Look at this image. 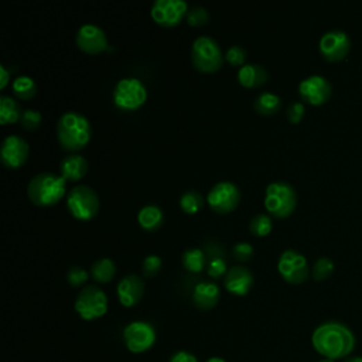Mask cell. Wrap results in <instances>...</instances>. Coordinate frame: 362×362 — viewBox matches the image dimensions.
<instances>
[{
	"label": "cell",
	"instance_id": "6da1fadb",
	"mask_svg": "<svg viewBox=\"0 0 362 362\" xmlns=\"http://www.w3.org/2000/svg\"><path fill=\"white\" fill-rule=\"evenodd\" d=\"M311 344L323 358L337 361L354 352L356 338L344 323L325 321L313 332Z\"/></svg>",
	"mask_w": 362,
	"mask_h": 362
},
{
	"label": "cell",
	"instance_id": "7a4b0ae2",
	"mask_svg": "<svg viewBox=\"0 0 362 362\" xmlns=\"http://www.w3.org/2000/svg\"><path fill=\"white\" fill-rule=\"evenodd\" d=\"M58 143L64 150L80 152L92 138V126L89 119L75 111L62 114L55 126Z\"/></svg>",
	"mask_w": 362,
	"mask_h": 362
},
{
	"label": "cell",
	"instance_id": "3957f363",
	"mask_svg": "<svg viewBox=\"0 0 362 362\" xmlns=\"http://www.w3.org/2000/svg\"><path fill=\"white\" fill-rule=\"evenodd\" d=\"M30 201L37 207H53L67 194V181L51 172L39 173L33 177L27 187Z\"/></svg>",
	"mask_w": 362,
	"mask_h": 362
},
{
	"label": "cell",
	"instance_id": "277c9868",
	"mask_svg": "<svg viewBox=\"0 0 362 362\" xmlns=\"http://www.w3.org/2000/svg\"><path fill=\"white\" fill-rule=\"evenodd\" d=\"M265 207L271 215L287 218L298 207V192L287 181H273L266 187Z\"/></svg>",
	"mask_w": 362,
	"mask_h": 362
},
{
	"label": "cell",
	"instance_id": "5b68a950",
	"mask_svg": "<svg viewBox=\"0 0 362 362\" xmlns=\"http://www.w3.org/2000/svg\"><path fill=\"white\" fill-rule=\"evenodd\" d=\"M225 55L219 44L210 36L197 37L191 46V61L200 73L212 74L221 70Z\"/></svg>",
	"mask_w": 362,
	"mask_h": 362
},
{
	"label": "cell",
	"instance_id": "8992f818",
	"mask_svg": "<svg viewBox=\"0 0 362 362\" xmlns=\"http://www.w3.org/2000/svg\"><path fill=\"white\" fill-rule=\"evenodd\" d=\"M147 100V88L139 78H122L114 88V102L119 109L136 111Z\"/></svg>",
	"mask_w": 362,
	"mask_h": 362
},
{
	"label": "cell",
	"instance_id": "52a82bcc",
	"mask_svg": "<svg viewBox=\"0 0 362 362\" xmlns=\"http://www.w3.org/2000/svg\"><path fill=\"white\" fill-rule=\"evenodd\" d=\"M100 207V197L88 185H77L67 194V208L75 219L91 221L96 217Z\"/></svg>",
	"mask_w": 362,
	"mask_h": 362
},
{
	"label": "cell",
	"instance_id": "ba28073f",
	"mask_svg": "<svg viewBox=\"0 0 362 362\" xmlns=\"http://www.w3.org/2000/svg\"><path fill=\"white\" fill-rule=\"evenodd\" d=\"M74 307L82 320H98L108 313V296L98 286H85L77 296Z\"/></svg>",
	"mask_w": 362,
	"mask_h": 362
},
{
	"label": "cell",
	"instance_id": "9c48e42d",
	"mask_svg": "<svg viewBox=\"0 0 362 362\" xmlns=\"http://www.w3.org/2000/svg\"><path fill=\"white\" fill-rule=\"evenodd\" d=\"M280 276L290 284H302L307 280L310 269L307 257L296 249H286L278 262Z\"/></svg>",
	"mask_w": 362,
	"mask_h": 362
},
{
	"label": "cell",
	"instance_id": "30bf717a",
	"mask_svg": "<svg viewBox=\"0 0 362 362\" xmlns=\"http://www.w3.org/2000/svg\"><path fill=\"white\" fill-rule=\"evenodd\" d=\"M156 330L147 321H132L123 328L126 348L134 354H143L156 344Z\"/></svg>",
	"mask_w": 362,
	"mask_h": 362
},
{
	"label": "cell",
	"instance_id": "8fae6325",
	"mask_svg": "<svg viewBox=\"0 0 362 362\" xmlns=\"http://www.w3.org/2000/svg\"><path fill=\"white\" fill-rule=\"evenodd\" d=\"M207 203L218 214L233 212L241 203V190L233 181H219L208 191Z\"/></svg>",
	"mask_w": 362,
	"mask_h": 362
},
{
	"label": "cell",
	"instance_id": "7c38bea8",
	"mask_svg": "<svg viewBox=\"0 0 362 362\" xmlns=\"http://www.w3.org/2000/svg\"><path fill=\"white\" fill-rule=\"evenodd\" d=\"M190 8L184 0H156L152 6V19L161 27H176L187 17Z\"/></svg>",
	"mask_w": 362,
	"mask_h": 362
},
{
	"label": "cell",
	"instance_id": "4fadbf2b",
	"mask_svg": "<svg viewBox=\"0 0 362 362\" xmlns=\"http://www.w3.org/2000/svg\"><path fill=\"white\" fill-rule=\"evenodd\" d=\"M318 50L327 61H341L351 50V39L344 30H330L321 36Z\"/></svg>",
	"mask_w": 362,
	"mask_h": 362
},
{
	"label": "cell",
	"instance_id": "5bb4252c",
	"mask_svg": "<svg viewBox=\"0 0 362 362\" xmlns=\"http://www.w3.org/2000/svg\"><path fill=\"white\" fill-rule=\"evenodd\" d=\"M299 93L305 102L318 107L330 100L333 93V87L325 77L314 74L305 78L299 84Z\"/></svg>",
	"mask_w": 362,
	"mask_h": 362
},
{
	"label": "cell",
	"instance_id": "9a60e30c",
	"mask_svg": "<svg viewBox=\"0 0 362 362\" xmlns=\"http://www.w3.org/2000/svg\"><path fill=\"white\" fill-rule=\"evenodd\" d=\"M30 154V146L19 135H9L3 139L0 146V159H2L3 166L10 170L20 169L24 166Z\"/></svg>",
	"mask_w": 362,
	"mask_h": 362
},
{
	"label": "cell",
	"instance_id": "2e32d148",
	"mask_svg": "<svg viewBox=\"0 0 362 362\" xmlns=\"http://www.w3.org/2000/svg\"><path fill=\"white\" fill-rule=\"evenodd\" d=\"M75 42L78 48L88 54H100L108 47V37L105 30L93 23H85L78 28Z\"/></svg>",
	"mask_w": 362,
	"mask_h": 362
},
{
	"label": "cell",
	"instance_id": "e0dca14e",
	"mask_svg": "<svg viewBox=\"0 0 362 362\" xmlns=\"http://www.w3.org/2000/svg\"><path fill=\"white\" fill-rule=\"evenodd\" d=\"M119 303L125 307L136 306L145 294V282L139 275L130 273L120 279L116 287Z\"/></svg>",
	"mask_w": 362,
	"mask_h": 362
},
{
	"label": "cell",
	"instance_id": "ac0fdd59",
	"mask_svg": "<svg viewBox=\"0 0 362 362\" xmlns=\"http://www.w3.org/2000/svg\"><path fill=\"white\" fill-rule=\"evenodd\" d=\"M225 289L234 296H245L253 286L252 272L241 265L228 269L224 280Z\"/></svg>",
	"mask_w": 362,
	"mask_h": 362
},
{
	"label": "cell",
	"instance_id": "d6986e66",
	"mask_svg": "<svg viewBox=\"0 0 362 362\" xmlns=\"http://www.w3.org/2000/svg\"><path fill=\"white\" fill-rule=\"evenodd\" d=\"M221 299V290L212 282H200L192 289V302L200 310L214 309Z\"/></svg>",
	"mask_w": 362,
	"mask_h": 362
},
{
	"label": "cell",
	"instance_id": "ffe728a7",
	"mask_svg": "<svg viewBox=\"0 0 362 362\" xmlns=\"http://www.w3.org/2000/svg\"><path fill=\"white\" fill-rule=\"evenodd\" d=\"M89 169L87 159L81 154H70L64 157L60 163V173L65 181H78L81 180Z\"/></svg>",
	"mask_w": 362,
	"mask_h": 362
},
{
	"label": "cell",
	"instance_id": "44dd1931",
	"mask_svg": "<svg viewBox=\"0 0 362 362\" xmlns=\"http://www.w3.org/2000/svg\"><path fill=\"white\" fill-rule=\"evenodd\" d=\"M269 78L268 70L260 64H245L238 71V81L245 88H259Z\"/></svg>",
	"mask_w": 362,
	"mask_h": 362
},
{
	"label": "cell",
	"instance_id": "7402d4cb",
	"mask_svg": "<svg viewBox=\"0 0 362 362\" xmlns=\"http://www.w3.org/2000/svg\"><path fill=\"white\" fill-rule=\"evenodd\" d=\"M138 222L145 229V231L153 233L161 228L164 222V214L160 207L154 204H147L141 208L138 214Z\"/></svg>",
	"mask_w": 362,
	"mask_h": 362
},
{
	"label": "cell",
	"instance_id": "603a6c76",
	"mask_svg": "<svg viewBox=\"0 0 362 362\" xmlns=\"http://www.w3.org/2000/svg\"><path fill=\"white\" fill-rule=\"evenodd\" d=\"M257 114L263 115V116H272L275 114H278L282 108V98L278 93L273 92H260L253 104Z\"/></svg>",
	"mask_w": 362,
	"mask_h": 362
},
{
	"label": "cell",
	"instance_id": "cb8c5ba5",
	"mask_svg": "<svg viewBox=\"0 0 362 362\" xmlns=\"http://www.w3.org/2000/svg\"><path fill=\"white\" fill-rule=\"evenodd\" d=\"M89 273L98 283H109L116 275V265L111 257H100L92 263Z\"/></svg>",
	"mask_w": 362,
	"mask_h": 362
},
{
	"label": "cell",
	"instance_id": "d4e9b609",
	"mask_svg": "<svg viewBox=\"0 0 362 362\" xmlns=\"http://www.w3.org/2000/svg\"><path fill=\"white\" fill-rule=\"evenodd\" d=\"M23 115L20 104L9 95L0 96V123L10 125L20 122Z\"/></svg>",
	"mask_w": 362,
	"mask_h": 362
},
{
	"label": "cell",
	"instance_id": "484cf974",
	"mask_svg": "<svg viewBox=\"0 0 362 362\" xmlns=\"http://www.w3.org/2000/svg\"><path fill=\"white\" fill-rule=\"evenodd\" d=\"M183 268L191 273H200L206 268V253L200 248L185 249L181 255Z\"/></svg>",
	"mask_w": 362,
	"mask_h": 362
},
{
	"label": "cell",
	"instance_id": "4316f807",
	"mask_svg": "<svg viewBox=\"0 0 362 362\" xmlns=\"http://www.w3.org/2000/svg\"><path fill=\"white\" fill-rule=\"evenodd\" d=\"M204 197L201 192L197 190H188L181 194L180 197V208L190 215H194L197 212H200L204 207Z\"/></svg>",
	"mask_w": 362,
	"mask_h": 362
},
{
	"label": "cell",
	"instance_id": "83f0119b",
	"mask_svg": "<svg viewBox=\"0 0 362 362\" xmlns=\"http://www.w3.org/2000/svg\"><path fill=\"white\" fill-rule=\"evenodd\" d=\"M12 88H13L15 95L19 96L20 100H24V101L33 100V98H35L36 93H37V84H36L35 80H33L28 75L17 77L13 81Z\"/></svg>",
	"mask_w": 362,
	"mask_h": 362
},
{
	"label": "cell",
	"instance_id": "f1b7e54d",
	"mask_svg": "<svg viewBox=\"0 0 362 362\" xmlns=\"http://www.w3.org/2000/svg\"><path fill=\"white\" fill-rule=\"evenodd\" d=\"M273 222L268 214H256L249 222V231L255 237H266L272 233Z\"/></svg>",
	"mask_w": 362,
	"mask_h": 362
},
{
	"label": "cell",
	"instance_id": "f546056e",
	"mask_svg": "<svg viewBox=\"0 0 362 362\" xmlns=\"http://www.w3.org/2000/svg\"><path fill=\"white\" fill-rule=\"evenodd\" d=\"M334 272V262L330 257H318L314 265H313V271L311 275L314 278V280H324L327 278H330Z\"/></svg>",
	"mask_w": 362,
	"mask_h": 362
},
{
	"label": "cell",
	"instance_id": "4dcf8cb0",
	"mask_svg": "<svg viewBox=\"0 0 362 362\" xmlns=\"http://www.w3.org/2000/svg\"><path fill=\"white\" fill-rule=\"evenodd\" d=\"M210 20V13L206 8L201 6H194L187 13V21L192 27H201L206 26Z\"/></svg>",
	"mask_w": 362,
	"mask_h": 362
},
{
	"label": "cell",
	"instance_id": "1f68e13d",
	"mask_svg": "<svg viewBox=\"0 0 362 362\" xmlns=\"http://www.w3.org/2000/svg\"><path fill=\"white\" fill-rule=\"evenodd\" d=\"M43 122V116L37 109H24L21 119H20V125L23 126V129L26 130H35L37 127H40Z\"/></svg>",
	"mask_w": 362,
	"mask_h": 362
},
{
	"label": "cell",
	"instance_id": "d6a6232c",
	"mask_svg": "<svg viewBox=\"0 0 362 362\" xmlns=\"http://www.w3.org/2000/svg\"><path fill=\"white\" fill-rule=\"evenodd\" d=\"M89 276L91 273L81 266H73L67 272V280L73 287L84 286L89 280Z\"/></svg>",
	"mask_w": 362,
	"mask_h": 362
},
{
	"label": "cell",
	"instance_id": "836d02e7",
	"mask_svg": "<svg viewBox=\"0 0 362 362\" xmlns=\"http://www.w3.org/2000/svg\"><path fill=\"white\" fill-rule=\"evenodd\" d=\"M225 60L231 65H235V67H238V65L244 67V62L246 60V50L241 46H231L225 53Z\"/></svg>",
	"mask_w": 362,
	"mask_h": 362
},
{
	"label": "cell",
	"instance_id": "e575fe53",
	"mask_svg": "<svg viewBox=\"0 0 362 362\" xmlns=\"http://www.w3.org/2000/svg\"><path fill=\"white\" fill-rule=\"evenodd\" d=\"M163 265V260L159 255H147L143 260V275L147 278L156 276Z\"/></svg>",
	"mask_w": 362,
	"mask_h": 362
},
{
	"label": "cell",
	"instance_id": "d590c367",
	"mask_svg": "<svg viewBox=\"0 0 362 362\" xmlns=\"http://www.w3.org/2000/svg\"><path fill=\"white\" fill-rule=\"evenodd\" d=\"M305 114H306V107H305L303 102H299V101L291 102L287 108V119L293 125L300 123L302 119L305 118Z\"/></svg>",
	"mask_w": 362,
	"mask_h": 362
},
{
	"label": "cell",
	"instance_id": "8d00e7d4",
	"mask_svg": "<svg viewBox=\"0 0 362 362\" xmlns=\"http://www.w3.org/2000/svg\"><path fill=\"white\" fill-rule=\"evenodd\" d=\"M207 271H208V275L211 278H221L224 275H226V263L222 257H212L208 263L207 266Z\"/></svg>",
	"mask_w": 362,
	"mask_h": 362
},
{
	"label": "cell",
	"instance_id": "74e56055",
	"mask_svg": "<svg viewBox=\"0 0 362 362\" xmlns=\"http://www.w3.org/2000/svg\"><path fill=\"white\" fill-rule=\"evenodd\" d=\"M234 257L241 262H248L253 255V246L249 242H238L233 249Z\"/></svg>",
	"mask_w": 362,
	"mask_h": 362
},
{
	"label": "cell",
	"instance_id": "f35d334b",
	"mask_svg": "<svg viewBox=\"0 0 362 362\" xmlns=\"http://www.w3.org/2000/svg\"><path fill=\"white\" fill-rule=\"evenodd\" d=\"M169 362H199L197 356L188 351H177L172 355Z\"/></svg>",
	"mask_w": 362,
	"mask_h": 362
},
{
	"label": "cell",
	"instance_id": "ab89813d",
	"mask_svg": "<svg viewBox=\"0 0 362 362\" xmlns=\"http://www.w3.org/2000/svg\"><path fill=\"white\" fill-rule=\"evenodd\" d=\"M0 74H2V77H0V88L5 89L10 81V73L8 71L5 65H0Z\"/></svg>",
	"mask_w": 362,
	"mask_h": 362
},
{
	"label": "cell",
	"instance_id": "60d3db41",
	"mask_svg": "<svg viewBox=\"0 0 362 362\" xmlns=\"http://www.w3.org/2000/svg\"><path fill=\"white\" fill-rule=\"evenodd\" d=\"M206 362H226V361L224 358H221V356H211Z\"/></svg>",
	"mask_w": 362,
	"mask_h": 362
},
{
	"label": "cell",
	"instance_id": "b9f144b4",
	"mask_svg": "<svg viewBox=\"0 0 362 362\" xmlns=\"http://www.w3.org/2000/svg\"><path fill=\"white\" fill-rule=\"evenodd\" d=\"M345 362H362V356H350L345 359Z\"/></svg>",
	"mask_w": 362,
	"mask_h": 362
},
{
	"label": "cell",
	"instance_id": "7bdbcfd3",
	"mask_svg": "<svg viewBox=\"0 0 362 362\" xmlns=\"http://www.w3.org/2000/svg\"><path fill=\"white\" fill-rule=\"evenodd\" d=\"M320 362H336V361H333V359H328V358H323Z\"/></svg>",
	"mask_w": 362,
	"mask_h": 362
}]
</instances>
